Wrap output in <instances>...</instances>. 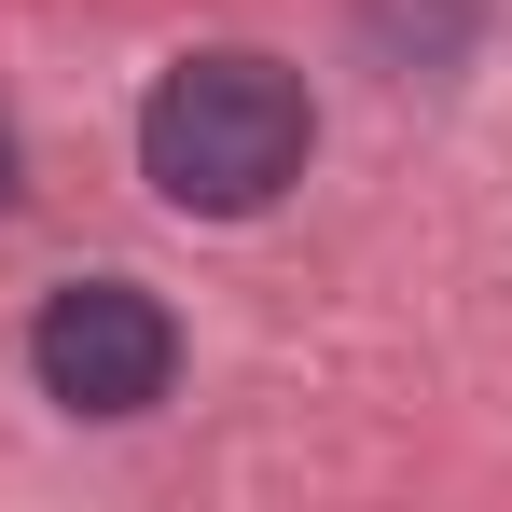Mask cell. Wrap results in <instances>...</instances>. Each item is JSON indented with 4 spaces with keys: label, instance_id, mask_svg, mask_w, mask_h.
Masks as SVG:
<instances>
[{
    "label": "cell",
    "instance_id": "3",
    "mask_svg": "<svg viewBox=\"0 0 512 512\" xmlns=\"http://www.w3.org/2000/svg\"><path fill=\"white\" fill-rule=\"evenodd\" d=\"M0 194H14V139H0Z\"/></svg>",
    "mask_w": 512,
    "mask_h": 512
},
{
    "label": "cell",
    "instance_id": "2",
    "mask_svg": "<svg viewBox=\"0 0 512 512\" xmlns=\"http://www.w3.org/2000/svg\"><path fill=\"white\" fill-rule=\"evenodd\" d=\"M28 374H42V402H70V416H153L167 374H180V319L139 277H70V291L42 305V333H28Z\"/></svg>",
    "mask_w": 512,
    "mask_h": 512
},
{
    "label": "cell",
    "instance_id": "1",
    "mask_svg": "<svg viewBox=\"0 0 512 512\" xmlns=\"http://www.w3.org/2000/svg\"><path fill=\"white\" fill-rule=\"evenodd\" d=\"M319 153V111H305V70H277L250 42H208L180 56L167 84L139 97V180L167 194L180 222H250L277 208Z\"/></svg>",
    "mask_w": 512,
    "mask_h": 512
}]
</instances>
